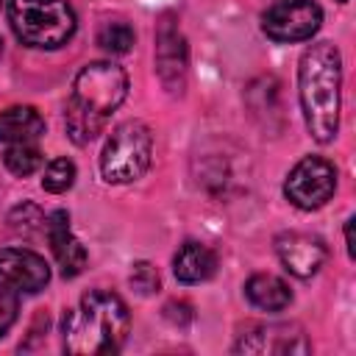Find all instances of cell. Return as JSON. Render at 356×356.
Returning <instances> with one entry per match:
<instances>
[{
    "label": "cell",
    "instance_id": "d6986e66",
    "mask_svg": "<svg viewBox=\"0 0 356 356\" xmlns=\"http://www.w3.org/2000/svg\"><path fill=\"white\" fill-rule=\"evenodd\" d=\"M72 181H75V164L70 159H53L42 172V189L53 192V195L67 192L72 186Z\"/></svg>",
    "mask_w": 356,
    "mask_h": 356
},
{
    "label": "cell",
    "instance_id": "cb8c5ba5",
    "mask_svg": "<svg viewBox=\"0 0 356 356\" xmlns=\"http://www.w3.org/2000/svg\"><path fill=\"white\" fill-rule=\"evenodd\" d=\"M339 3H345V0H339Z\"/></svg>",
    "mask_w": 356,
    "mask_h": 356
},
{
    "label": "cell",
    "instance_id": "8fae6325",
    "mask_svg": "<svg viewBox=\"0 0 356 356\" xmlns=\"http://www.w3.org/2000/svg\"><path fill=\"white\" fill-rule=\"evenodd\" d=\"M156 70L170 92H181L186 81V42L181 31L167 19L156 36Z\"/></svg>",
    "mask_w": 356,
    "mask_h": 356
},
{
    "label": "cell",
    "instance_id": "4fadbf2b",
    "mask_svg": "<svg viewBox=\"0 0 356 356\" xmlns=\"http://www.w3.org/2000/svg\"><path fill=\"white\" fill-rule=\"evenodd\" d=\"M217 270V256L211 248L200 242H184L172 256V273L181 284H200L209 281Z\"/></svg>",
    "mask_w": 356,
    "mask_h": 356
},
{
    "label": "cell",
    "instance_id": "ba28073f",
    "mask_svg": "<svg viewBox=\"0 0 356 356\" xmlns=\"http://www.w3.org/2000/svg\"><path fill=\"white\" fill-rule=\"evenodd\" d=\"M275 253H278L284 270L292 273L295 278H312L323 267V261L328 256L323 239L312 236V234H303V231L281 234L275 239Z\"/></svg>",
    "mask_w": 356,
    "mask_h": 356
},
{
    "label": "cell",
    "instance_id": "7402d4cb",
    "mask_svg": "<svg viewBox=\"0 0 356 356\" xmlns=\"http://www.w3.org/2000/svg\"><path fill=\"white\" fill-rule=\"evenodd\" d=\"M345 242H348V256H353V217L345 222Z\"/></svg>",
    "mask_w": 356,
    "mask_h": 356
},
{
    "label": "cell",
    "instance_id": "7c38bea8",
    "mask_svg": "<svg viewBox=\"0 0 356 356\" xmlns=\"http://www.w3.org/2000/svg\"><path fill=\"white\" fill-rule=\"evenodd\" d=\"M44 234L50 239V248H53V256L61 267V275L75 278L86 267V250L70 231V214L67 211H53L44 220Z\"/></svg>",
    "mask_w": 356,
    "mask_h": 356
},
{
    "label": "cell",
    "instance_id": "9a60e30c",
    "mask_svg": "<svg viewBox=\"0 0 356 356\" xmlns=\"http://www.w3.org/2000/svg\"><path fill=\"white\" fill-rule=\"evenodd\" d=\"M245 295H248V300H250L256 309H261V312H284V309L292 303L289 286H286L278 275H270V273L250 275L248 284H245Z\"/></svg>",
    "mask_w": 356,
    "mask_h": 356
},
{
    "label": "cell",
    "instance_id": "2e32d148",
    "mask_svg": "<svg viewBox=\"0 0 356 356\" xmlns=\"http://www.w3.org/2000/svg\"><path fill=\"white\" fill-rule=\"evenodd\" d=\"M3 164L8 172L25 178L31 172H36L42 167V153L33 142H17V145H8L6 153H3Z\"/></svg>",
    "mask_w": 356,
    "mask_h": 356
},
{
    "label": "cell",
    "instance_id": "5bb4252c",
    "mask_svg": "<svg viewBox=\"0 0 356 356\" xmlns=\"http://www.w3.org/2000/svg\"><path fill=\"white\" fill-rule=\"evenodd\" d=\"M44 134V120L31 106H11L0 111V142H36Z\"/></svg>",
    "mask_w": 356,
    "mask_h": 356
},
{
    "label": "cell",
    "instance_id": "ffe728a7",
    "mask_svg": "<svg viewBox=\"0 0 356 356\" xmlns=\"http://www.w3.org/2000/svg\"><path fill=\"white\" fill-rule=\"evenodd\" d=\"M17 312H19V292L6 281H0V337L14 325Z\"/></svg>",
    "mask_w": 356,
    "mask_h": 356
},
{
    "label": "cell",
    "instance_id": "e0dca14e",
    "mask_svg": "<svg viewBox=\"0 0 356 356\" xmlns=\"http://www.w3.org/2000/svg\"><path fill=\"white\" fill-rule=\"evenodd\" d=\"M134 39H136V36H134V28H131L128 22H122V19L103 22L100 31H97V44H100L106 53H114V56L128 53L131 44H134Z\"/></svg>",
    "mask_w": 356,
    "mask_h": 356
},
{
    "label": "cell",
    "instance_id": "7a4b0ae2",
    "mask_svg": "<svg viewBox=\"0 0 356 356\" xmlns=\"http://www.w3.org/2000/svg\"><path fill=\"white\" fill-rule=\"evenodd\" d=\"M131 331V314L120 295L106 289L86 292L75 309L64 312L61 339L64 350L75 356L117 353Z\"/></svg>",
    "mask_w": 356,
    "mask_h": 356
},
{
    "label": "cell",
    "instance_id": "603a6c76",
    "mask_svg": "<svg viewBox=\"0 0 356 356\" xmlns=\"http://www.w3.org/2000/svg\"><path fill=\"white\" fill-rule=\"evenodd\" d=\"M0 56H3V39H0Z\"/></svg>",
    "mask_w": 356,
    "mask_h": 356
},
{
    "label": "cell",
    "instance_id": "3957f363",
    "mask_svg": "<svg viewBox=\"0 0 356 356\" xmlns=\"http://www.w3.org/2000/svg\"><path fill=\"white\" fill-rule=\"evenodd\" d=\"M128 95V75L122 67L111 61L86 64L72 83V95L67 100L64 125L75 145L92 142L103 128L114 108Z\"/></svg>",
    "mask_w": 356,
    "mask_h": 356
},
{
    "label": "cell",
    "instance_id": "52a82bcc",
    "mask_svg": "<svg viewBox=\"0 0 356 356\" xmlns=\"http://www.w3.org/2000/svg\"><path fill=\"white\" fill-rule=\"evenodd\" d=\"M323 11L314 0H278L261 17V28L273 42H303L317 33Z\"/></svg>",
    "mask_w": 356,
    "mask_h": 356
},
{
    "label": "cell",
    "instance_id": "9c48e42d",
    "mask_svg": "<svg viewBox=\"0 0 356 356\" xmlns=\"http://www.w3.org/2000/svg\"><path fill=\"white\" fill-rule=\"evenodd\" d=\"M0 281L14 286L17 292L33 295L50 281V267L39 253L28 248H6L0 250Z\"/></svg>",
    "mask_w": 356,
    "mask_h": 356
},
{
    "label": "cell",
    "instance_id": "8992f818",
    "mask_svg": "<svg viewBox=\"0 0 356 356\" xmlns=\"http://www.w3.org/2000/svg\"><path fill=\"white\" fill-rule=\"evenodd\" d=\"M337 189V170L331 161L320 159V156H306L300 159L292 172L286 175V184H284V195L292 206L303 209V211H312V209H320L331 200Z\"/></svg>",
    "mask_w": 356,
    "mask_h": 356
},
{
    "label": "cell",
    "instance_id": "44dd1931",
    "mask_svg": "<svg viewBox=\"0 0 356 356\" xmlns=\"http://www.w3.org/2000/svg\"><path fill=\"white\" fill-rule=\"evenodd\" d=\"M159 273H156V267L153 264H147V261H136L134 264V270H131V286L139 292V295H153L156 289H159Z\"/></svg>",
    "mask_w": 356,
    "mask_h": 356
},
{
    "label": "cell",
    "instance_id": "ac0fdd59",
    "mask_svg": "<svg viewBox=\"0 0 356 356\" xmlns=\"http://www.w3.org/2000/svg\"><path fill=\"white\" fill-rule=\"evenodd\" d=\"M44 211L36 206V203H19L17 209H11V214H8V225H11V231L14 234H19V236H33V234H39L42 228H44Z\"/></svg>",
    "mask_w": 356,
    "mask_h": 356
},
{
    "label": "cell",
    "instance_id": "30bf717a",
    "mask_svg": "<svg viewBox=\"0 0 356 356\" xmlns=\"http://www.w3.org/2000/svg\"><path fill=\"white\" fill-rule=\"evenodd\" d=\"M236 353H306L309 342L298 325L275 323V325H256L253 331L242 334V339L234 348Z\"/></svg>",
    "mask_w": 356,
    "mask_h": 356
},
{
    "label": "cell",
    "instance_id": "277c9868",
    "mask_svg": "<svg viewBox=\"0 0 356 356\" xmlns=\"http://www.w3.org/2000/svg\"><path fill=\"white\" fill-rule=\"evenodd\" d=\"M8 22L28 47L56 50L75 33V14L64 0H8Z\"/></svg>",
    "mask_w": 356,
    "mask_h": 356
},
{
    "label": "cell",
    "instance_id": "5b68a950",
    "mask_svg": "<svg viewBox=\"0 0 356 356\" xmlns=\"http://www.w3.org/2000/svg\"><path fill=\"white\" fill-rule=\"evenodd\" d=\"M153 159V134L145 122H122L111 131L103 156L100 172L108 184H131L142 178Z\"/></svg>",
    "mask_w": 356,
    "mask_h": 356
},
{
    "label": "cell",
    "instance_id": "6da1fadb",
    "mask_svg": "<svg viewBox=\"0 0 356 356\" xmlns=\"http://www.w3.org/2000/svg\"><path fill=\"white\" fill-rule=\"evenodd\" d=\"M300 108L309 134L317 142H331L339 131L342 103V56L331 42H314L298 67Z\"/></svg>",
    "mask_w": 356,
    "mask_h": 356
}]
</instances>
